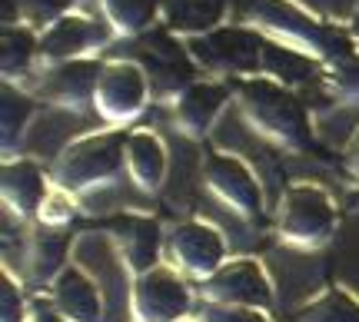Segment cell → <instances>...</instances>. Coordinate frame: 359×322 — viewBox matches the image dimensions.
<instances>
[{"label":"cell","mask_w":359,"mask_h":322,"mask_svg":"<svg viewBox=\"0 0 359 322\" xmlns=\"http://www.w3.org/2000/svg\"><path fill=\"white\" fill-rule=\"evenodd\" d=\"M110 37V27L87 17H60L53 27L40 37V57L47 60H74L77 53L100 47Z\"/></svg>","instance_id":"12"},{"label":"cell","mask_w":359,"mask_h":322,"mask_svg":"<svg viewBox=\"0 0 359 322\" xmlns=\"http://www.w3.org/2000/svg\"><path fill=\"white\" fill-rule=\"evenodd\" d=\"M180 322H183V319H180Z\"/></svg>","instance_id":"33"},{"label":"cell","mask_w":359,"mask_h":322,"mask_svg":"<svg viewBox=\"0 0 359 322\" xmlns=\"http://www.w3.org/2000/svg\"><path fill=\"white\" fill-rule=\"evenodd\" d=\"M4 203L17 216H30L47 203V186H43V173L34 163H7L4 167Z\"/></svg>","instance_id":"17"},{"label":"cell","mask_w":359,"mask_h":322,"mask_svg":"<svg viewBox=\"0 0 359 322\" xmlns=\"http://www.w3.org/2000/svg\"><path fill=\"white\" fill-rule=\"evenodd\" d=\"M349 169L359 176V133H356V140H353V146H349Z\"/></svg>","instance_id":"31"},{"label":"cell","mask_w":359,"mask_h":322,"mask_svg":"<svg viewBox=\"0 0 359 322\" xmlns=\"http://www.w3.org/2000/svg\"><path fill=\"white\" fill-rule=\"evenodd\" d=\"M333 80L346 97H359V53H349V57H343L336 64Z\"/></svg>","instance_id":"29"},{"label":"cell","mask_w":359,"mask_h":322,"mask_svg":"<svg viewBox=\"0 0 359 322\" xmlns=\"http://www.w3.org/2000/svg\"><path fill=\"white\" fill-rule=\"evenodd\" d=\"M203 299L217 306H246V309H263L273 306V286L266 272L253 259H233L223 262L210 279H203Z\"/></svg>","instance_id":"8"},{"label":"cell","mask_w":359,"mask_h":322,"mask_svg":"<svg viewBox=\"0 0 359 322\" xmlns=\"http://www.w3.org/2000/svg\"><path fill=\"white\" fill-rule=\"evenodd\" d=\"M160 7H163V0H103L107 20L127 37H140L154 24Z\"/></svg>","instance_id":"21"},{"label":"cell","mask_w":359,"mask_h":322,"mask_svg":"<svg viewBox=\"0 0 359 322\" xmlns=\"http://www.w3.org/2000/svg\"><path fill=\"white\" fill-rule=\"evenodd\" d=\"M226 246L219 239V232L203 223H180L167 236V259L170 266L187 276V279H210L223 266Z\"/></svg>","instance_id":"9"},{"label":"cell","mask_w":359,"mask_h":322,"mask_svg":"<svg viewBox=\"0 0 359 322\" xmlns=\"http://www.w3.org/2000/svg\"><path fill=\"white\" fill-rule=\"evenodd\" d=\"M230 0H163L170 30L180 34H210L223 20Z\"/></svg>","instance_id":"20"},{"label":"cell","mask_w":359,"mask_h":322,"mask_svg":"<svg viewBox=\"0 0 359 322\" xmlns=\"http://www.w3.org/2000/svg\"><path fill=\"white\" fill-rule=\"evenodd\" d=\"M127 169L140 190H150V193L160 190V183L167 176V156H163L160 140L150 133L127 136Z\"/></svg>","instance_id":"18"},{"label":"cell","mask_w":359,"mask_h":322,"mask_svg":"<svg viewBox=\"0 0 359 322\" xmlns=\"http://www.w3.org/2000/svg\"><path fill=\"white\" fill-rule=\"evenodd\" d=\"M353 34H356V37H359V13H356V24H353Z\"/></svg>","instance_id":"32"},{"label":"cell","mask_w":359,"mask_h":322,"mask_svg":"<svg viewBox=\"0 0 359 322\" xmlns=\"http://www.w3.org/2000/svg\"><path fill=\"white\" fill-rule=\"evenodd\" d=\"M226 104V90L217 83H190L180 93L177 110H173V123H177L187 136H203L213 116Z\"/></svg>","instance_id":"16"},{"label":"cell","mask_w":359,"mask_h":322,"mask_svg":"<svg viewBox=\"0 0 359 322\" xmlns=\"http://www.w3.org/2000/svg\"><path fill=\"white\" fill-rule=\"evenodd\" d=\"M74 0H17V13L30 20V24H50V20H60L64 10Z\"/></svg>","instance_id":"26"},{"label":"cell","mask_w":359,"mask_h":322,"mask_svg":"<svg viewBox=\"0 0 359 322\" xmlns=\"http://www.w3.org/2000/svg\"><path fill=\"white\" fill-rule=\"evenodd\" d=\"M34 53H40V43L34 40V34L24 27H17V30L7 27L4 30V77L24 74L34 60Z\"/></svg>","instance_id":"24"},{"label":"cell","mask_w":359,"mask_h":322,"mask_svg":"<svg viewBox=\"0 0 359 322\" xmlns=\"http://www.w3.org/2000/svg\"><path fill=\"white\" fill-rule=\"evenodd\" d=\"M296 322H359V302L339 289H330L326 296L309 302L306 309L296 316Z\"/></svg>","instance_id":"22"},{"label":"cell","mask_w":359,"mask_h":322,"mask_svg":"<svg viewBox=\"0 0 359 322\" xmlns=\"http://www.w3.org/2000/svg\"><path fill=\"white\" fill-rule=\"evenodd\" d=\"M190 302V289L173 266H154L133 283V316L140 322H180Z\"/></svg>","instance_id":"7"},{"label":"cell","mask_w":359,"mask_h":322,"mask_svg":"<svg viewBox=\"0 0 359 322\" xmlns=\"http://www.w3.org/2000/svg\"><path fill=\"white\" fill-rule=\"evenodd\" d=\"M50 302L70 322H103L100 289L77 266H64L60 276L50 283Z\"/></svg>","instance_id":"13"},{"label":"cell","mask_w":359,"mask_h":322,"mask_svg":"<svg viewBox=\"0 0 359 322\" xmlns=\"http://www.w3.org/2000/svg\"><path fill=\"white\" fill-rule=\"evenodd\" d=\"M133 53L147 74L154 97H173V93H183L190 87L196 60L190 57V47H180L170 34H163V30L140 34L133 43Z\"/></svg>","instance_id":"6"},{"label":"cell","mask_w":359,"mask_h":322,"mask_svg":"<svg viewBox=\"0 0 359 322\" xmlns=\"http://www.w3.org/2000/svg\"><path fill=\"white\" fill-rule=\"evenodd\" d=\"M276 230L286 246L296 249H320L330 243L336 230V209L330 196L313 186H293L283 196L280 216H276Z\"/></svg>","instance_id":"3"},{"label":"cell","mask_w":359,"mask_h":322,"mask_svg":"<svg viewBox=\"0 0 359 322\" xmlns=\"http://www.w3.org/2000/svg\"><path fill=\"white\" fill-rule=\"evenodd\" d=\"M100 74H103L100 64L64 60L57 70L47 74V80L40 83V90H43V97H50L53 104H60V106H83V104H93Z\"/></svg>","instance_id":"14"},{"label":"cell","mask_w":359,"mask_h":322,"mask_svg":"<svg viewBox=\"0 0 359 322\" xmlns=\"http://www.w3.org/2000/svg\"><path fill=\"white\" fill-rule=\"evenodd\" d=\"M30 322H70V319H67V316L57 309L53 302L34 299V302H30Z\"/></svg>","instance_id":"30"},{"label":"cell","mask_w":359,"mask_h":322,"mask_svg":"<svg viewBox=\"0 0 359 322\" xmlns=\"http://www.w3.org/2000/svg\"><path fill=\"white\" fill-rule=\"evenodd\" d=\"M114 239L120 249V259L127 262L130 272H147L156 266V253H160V226L154 219L140 216H123L114 223Z\"/></svg>","instance_id":"15"},{"label":"cell","mask_w":359,"mask_h":322,"mask_svg":"<svg viewBox=\"0 0 359 322\" xmlns=\"http://www.w3.org/2000/svg\"><path fill=\"white\" fill-rule=\"evenodd\" d=\"M34 113V104L27 100L24 93H13L11 87L4 90V146L11 150L13 133L20 136V130L27 127V120Z\"/></svg>","instance_id":"25"},{"label":"cell","mask_w":359,"mask_h":322,"mask_svg":"<svg viewBox=\"0 0 359 322\" xmlns=\"http://www.w3.org/2000/svg\"><path fill=\"white\" fill-rule=\"evenodd\" d=\"M0 312H4L0 322H24L27 316V302L20 299V293H17V286H13V279L7 272L0 279Z\"/></svg>","instance_id":"28"},{"label":"cell","mask_w":359,"mask_h":322,"mask_svg":"<svg viewBox=\"0 0 359 322\" xmlns=\"http://www.w3.org/2000/svg\"><path fill=\"white\" fill-rule=\"evenodd\" d=\"M263 309H246V306H217L206 302L203 322H269L266 316H259Z\"/></svg>","instance_id":"27"},{"label":"cell","mask_w":359,"mask_h":322,"mask_svg":"<svg viewBox=\"0 0 359 322\" xmlns=\"http://www.w3.org/2000/svg\"><path fill=\"white\" fill-rule=\"evenodd\" d=\"M240 104H243L250 127L257 130L259 136L280 143L286 150H303L309 143L306 110L283 83L250 80L240 87Z\"/></svg>","instance_id":"1"},{"label":"cell","mask_w":359,"mask_h":322,"mask_svg":"<svg viewBox=\"0 0 359 322\" xmlns=\"http://www.w3.org/2000/svg\"><path fill=\"white\" fill-rule=\"evenodd\" d=\"M123 150H127L123 133H103V136H87V140L70 143L53 163V180L67 193L93 190L103 180L116 176V169L123 163Z\"/></svg>","instance_id":"2"},{"label":"cell","mask_w":359,"mask_h":322,"mask_svg":"<svg viewBox=\"0 0 359 322\" xmlns=\"http://www.w3.org/2000/svg\"><path fill=\"white\" fill-rule=\"evenodd\" d=\"M147 74L137 64H114L103 66L97 93H93V106L107 123H123L133 113H140L143 100H147Z\"/></svg>","instance_id":"10"},{"label":"cell","mask_w":359,"mask_h":322,"mask_svg":"<svg viewBox=\"0 0 359 322\" xmlns=\"http://www.w3.org/2000/svg\"><path fill=\"white\" fill-rule=\"evenodd\" d=\"M203 176H206L210 193L217 196L226 209H233L236 216L253 219V216L263 213V196H259V186H257V180H253V173H250L240 160L213 153L210 160H206Z\"/></svg>","instance_id":"11"},{"label":"cell","mask_w":359,"mask_h":322,"mask_svg":"<svg viewBox=\"0 0 359 322\" xmlns=\"http://www.w3.org/2000/svg\"><path fill=\"white\" fill-rule=\"evenodd\" d=\"M263 70L276 77L283 87H309L320 80V66L309 60L303 50H293L286 43H266L263 47Z\"/></svg>","instance_id":"19"},{"label":"cell","mask_w":359,"mask_h":322,"mask_svg":"<svg viewBox=\"0 0 359 322\" xmlns=\"http://www.w3.org/2000/svg\"><path fill=\"white\" fill-rule=\"evenodd\" d=\"M246 17L276 30L286 47H303V50L320 53V57L336 60V64L343 57H349V43L339 34L323 30L320 24H313L309 17H303L296 7L283 4V0H246Z\"/></svg>","instance_id":"4"},{"label":"cell","mask_w":359,"mask_h":322,"mask_svg":"<svg viewBox=\"0 0 359 322\" xmlns=\"http://www.w3.org/2000/svg\"><path fill=\"white\" fill-rule=\"evenodd\" d=\"M263 37L243 27L210 30L190 40V57L210 74H257L263 70Z\"/></svg>","instance_id":"5"},{"label":"cell","mask_w":359,"mask_h":322,"mask_svg":"<svg viewBox=\"0 0 359 322\" xmlns=\"http://www.w3.org/2000/svg\"><path fill=\"white\" fill-rule=\"evenodd\" d=\"M64 256H67V239L64 236H37L34 249H30V272L37 283H53L60 270H64Z\"/></svg>","instance_id":"23"}]
</instances>
